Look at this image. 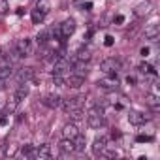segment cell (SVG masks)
Here are the masks:
<instances>
[{"mask_svg":"<svg viewBox=\"0 0 160 160\" xmlns=\"http://www.w3.org/2000/svg\"><path fill=\"white\" fill-rule=\"evenodd\" d=\"M158 34H160V27H158L156 23H151L149 27H145V38H147V40L156 42V40H158Z\"/></svg>","mask_w":160,"mask_h":160,"instance_id":"7c38bea8","label":"cell"},{"mask_svg":"<svg viewBox=\"0 0 160 160\" xmlns=\"http://www.w3.org/2000/svg\"><path fill=\"white\" fill-rule=\"evenodd\" d=\"M113 42H115V40H113V36H106L104 45H106V47H111V45H113Z\"/></svg>","mask_w":160,"mask_h":160,"instance_id":"836d02e7","label":"cell"},{"mask_svg":"<svg viewBox=\"0 0 160 160\" xmlns=\"http://www.w3.org/2000/svg\"><path fill=\"white\" fill-rule=\"evenodd\" d=\"M53 85H57V87H64V85H66V79H64L60 73H53Z\"/></svg>","mask_w":160,"mask_h":160,"instance_id":"484cf974","label":"cell"},{"mask_svg":"<svg viewBox=\"0 0 160 160\" xmlns=\"http://www.w3.org/2000/svg\"><path fill=\"white\" fill-rule=\"evenodd\" d=\"M100 70L104 73H115L117 70H121V60L119 58H106V60H102Z\"/></svg>","mask_w":160,"mask_h":160,"instance_id":"277c9868","label":"cell"},{"mask_svg":"<svg viewBox=\"0 0 160 160\" xmlns=\"http://www.w3.org/2000/svg\"><path fill=\"white\" fill-rule=\"evenodd\" d=\"M108 147V138L106 136H96V139H94V143H92V152L94 154H102V151Z\"/></svg>","mask_w":160,"mask_h":160,"instance_id":"30bf717a","label":"cell"},{"mask_svg":"<svg viewBox=\"0 0 160 160\" xmlns=\"http://www.w3.org/2000/svg\"><path fill=\"white\" fill-rule=\"evenodd\" d=\"M109 77H106V79H100L98 81V87L100 89H106V91H117L119 89V79H117V75L115 73H108Z\"/></svg>","mask_w":160,"mask_h":160,"instance_id":"3957f363","label":"cell"},{"mask_svg":"<svg viewBox=\"0 0 160 160\" xmlns=\"http://www.w3.org/2000/svg\"><path fill=\"white\" fill-rule=\"evenodd\" d=\"M58 30H60V36H62V38H70V36L75 32V21H73V19L62 21L60 27H58Z\"/></svg>","mask_w":160,"mask_h":160,"instance_id":"5b68a950","label":"cell"},{"mask_svg":"<svg viewBox=\"0 0 160 160\" xmlns=\"http://www.w3.org/2000/svg\"><path fill=\"white\" fill-rule=\"evenodd\" d=\"M66 70H70L68 60L62 58V57H57V58H55V64H53V73H60V75H62Z\"/></svg>","mask_w":160,"mask_h":160,"instance_id":"ba28073f","label":"cell"},{"mask_svg":"<svg viewBox=\"0 0 160 160\" xmlns=\"http://www.w3.org/2000/svg\"><path fill=\"white\" fill-rule=\"evenodd\" d=\"M102 152H104L108 158H115V156H117V151H106V149H104Z\"/></svg>","mask_w":160,"mask_h":160,"instance_id":"e575fe53","label":"cell"},{"mask_svg":"<svg viewBox=\"0 0 160 160\" xmlns=\"http://www.w3.org/2000/svg\"><path fill=\"white\" fill-rule=\"evenodd\" d=\"M28 92H30V87H28V83H19V87H17V91H15V96H13V100L19 104L21 100H25V98L28 96Z\"/></svg>","mask_w":160,"mask_h":160,"instance_id":"8fae6325","label":"cell"},{"mask_svg":"<svg viewBox=\"0 0 160 160\" xmlns=\"http://www.w3.org/2000/svg\"><path fill=\"white\" fill-rule=\"evenodd\" d=\"M115 23H117V25H122V23H124V17H122V15H117V17H115Z\"/></svg>","mask_w":160,"mask_h":160,"instance_id":"8d00e7d4","label":"cell"},{"mask_svg":"<svg viewBox=\"0 0 160 160\" xmlns=\"http://www.w3.org/2000/svg\"><path fill=\"white\" fill-rule=\"evenodd\" d=\"M36 40H38V43H40V45H45V43H47V32H40Z\"/></svg>","mask_w":160,"mask_h":160,"instance_id":"f546056e","label":"cell"},{"mask_svg":"<svg viewBox=\"0 0 160 160\" xmlns=\"http://www.w3.org/2000/svg\"><path fill=\"white\" fill-rule=\"evenodd\" d=\"M68 115H70V119H72V121H81V119H83V109H81V108L72 109Z\"/></svg>","mask_w":160,"mask_h":160,"instance_id":"d4e9b609","label":"cell"},{"mask_svg":"<svg viewBox=\"0 0 160 160\" xmlns=\"http://www.w3.org/2000/svg\"><path fill=\"white\" fill-rule=\"evenodd\" d=\"M15 152H17V147L13 143H10V145L4 147V156H15Z\"/></svg>","mask_w":160,"mask_h":160,"instance_id":"83f0119b","label":"cell"},{"mask_svg":"<svg viewBox=\"0 0 160 160\" xmlns=\"http://www.w3.org/2000/svg\"><path fill=\"white\" fill-rule=\"evenodd\" d=\"M43 17H45V13H42L38 8L32 10V23H34V25H40V23L43 21Z\"/></svg>","mask_w":160,"mask_h":160,"instance_id":"cb8c5ba5","label":"cell"},{"mask_svg":"<svg viewBox=\"0 0 160 160\" xmlns=\"http://www.w3.org/2000/svg\"><path fill=\"white\" fill-rule=\"evenodd\" d=\"M85 147H87V139H85V136L77 134V136L73 138V149H75V152H83Z\"/></svg>","mask_w":160,"mask_h":160,"instance_id":"e0dca14e","label":"cell"},{"mask_svg":"<svg viewBox=\"0 0 160 160\" xmlns=\"http://www.w3.org/2000/svg\"><path fill=\"white\" fill-rule=\"evenodd\" d=\"M136 141L145 143V141H152V138H151V136H138V138H136Z\"/></svg>","mask_w":160,"mask_h":160,"instance_id":"d6a6232c","label":"cell"},{"mask_svg":"<svg viewBox=\"0 0 160 160\" xmlns=\"http://www.w3.org/2000/svg\"><path fill=\"white\" fill-rule=\"evenodd\" d=\"M87 72H89V62H85V60H77L75 62L73 73H79V75H85L87 77Z\"/></svg>","mask_w":160,"mask_h":160,"instance_id":"d6986e66","label":"cell"},{"mask_svg":"<svg viewBox=\"0 0 160 160\" xmlns=\"http://www.w3.org/2000/svg\"><path fill=\"white\" fill-rule=\"evenodd\" d=\"M6 87V81H2V79H0V89H4Z\"/></svg>","mask_w":160,"mask_h":160,"instance_id":"60d3db41","label":"cell"},{"mask_svg":"<svg viewBox=\"0 0 160 160\" xmlns=\"http://www.w3.org/2000/svg\"><path fill=\"white\" fill-rule=\"evenodd\" d=\"M12 75H13V68L12 66H2L0 68V79H2V81H8Z\"/></svg>","mask_w":160,"mask_h":160,"instance_id":"603a6c76","label":"cell"},{"mask_svg":"<svg viewBox=\"0 0 160 160\" xmlns=\"http://www.w3.org/2000/svg\"><path fill=\"white\" fill-rule=\"evenodd\" d=\"M126 83H128V85H136V77L128 75V77H126Z\"/></svg>","mask_w":160,"mask_h":160,"instance_id":"d590c367","label":"cell"},{"mask_svg":"<svg viewBox=\"0 0 160 160\" xmlns=\"http://www.w3.org/2000/svg\"><path fill=\"white\" fill-rule=\"evenodd\" d=\"M66 85H68V87H72V89H79L81 85H85V75L72 73V75L66 79Z\"/></svg>","mask_w":160,"mask_h":160,"instance_id":"52a82bcc","label":"cell"},{"mask_svg":"<svg viewBox=\"0 0 160 160\" xmlns=\"http://www.w3.org/2000/svg\"><path fill=\"white\" fill-rule=\"evenodd\" d=\"M36 158L43 160V158H51V147L49 145H40L36 149Z\"/></svg>","mask_w":160,"mask_h":160,"instance_id":"ffe728a7","label":"cell"},{"mask_svg":"<svg viewBox=\"0 0 160 160\" xmlns=\"http://www.w3.org/2000/svg\"><path fill=\"white\" fill-rule=\"evenodd\" d=\"M139 72H141V73H151V72H152V68H151L147 62H143V64H139Z\"/></svg>","mask_w":160,"mask_h":160,"instance_id":"1f68e13d","label":"cell"},{"mask_svg":"<svg viewBox=\"0 0 160 160\" xmlns=\"http://www.w3.org/2000/svg\"><path fill=\"white\" fill-rule=\"evenodd\" d=\"M128 121H130L132 124L139 126V124H143V122L147 121V117H145L143 113H139V111H130V113H128Z\"/></svg>","mask_w":160,"mask_h":160,"instance_id":"9a60e30c","label":"cell"},{"mask_svg":"<svg viewBox=\"0 0 160 160\" xmlns=\"http://www.w3.org/2000/svg\"><path fill=\"white\" fill-rule=\"evenodd\" d=\"M8 10H10V4H8V0H0V15H4Z\"/></svg>","mask_w":160,"mask_h":160,"instance_id":"f1b7e54d","label":"cell"},{"mask_svg":"<svg viewBox=\"0 0 160 160\" xmlns=\"http://www.w3.org/2000/svg\"><path fill=\"white\" fill-rule=\"evenodd\" d=\"M32 77H34V68H21L19 73H17L19 83H28Z\"/></svg>","mask_w":160,"mask_h":160,"instance_id":"4fadbf2b","label":"cell"},{"mask_svg":"<svg viewBox=\"0 0 160 160\" xmlns=\"http://www.w3.org/2000/svg\"><path fill=\"white\" fill-rule=\"evenodd\" d=\"M77 60H85V62H89V60H91V53H89L87 49H79V51H77Z\"/></svg>","mask_w":160,"mask_h":160,"instance_id":"4316f807","label":"cell"},{"mask_svg":"<svg viewBox=\"0 0 160 160\" xmlns=\"http://www.w3.org/2000/svg\"><path fill=\"white\" fill-rule=\"evenodd\" d=\"M60 102H62V98H60V96H57V94H47V96H43V100H42V104H43L45 108H49V109L58 108V106H60Z\"/></svg>","mask_w":160,"mask_h":160,"instance_id":"9c48e42d","label":"cell"},{"mask_svg":"<svg viewBox=\"0 0 160 160\" xmlns=\"http://www.w3.org/2000/svg\"><path fill=\"white\" fill-rule=\"evenodd\" d=\"M81 100H83V96H79V98H68V100H62V102H60V106H62L64 113H70L72 109L81 108Z\"/></svg>","mask_w":160,"mask_h":160,"instance_id":"8992f818","label":"cell"},{"mask_svg":"<svg viewBox=\"0 0 160 160\" xmlns=\"http://www.w3.org/2000/svg\"><path fill=\"white\" fill-rule=\"evenodd\" d=\"M145 102H147V106H151V109H152V111H158V109H160V102H158L156 92L147 94V96H145Z\"/></svg>","mask_w":160,"mask_h":160,"instance_id":"ac0fdd59","label":"cell"},{"mask_svg":"<svg viewBox=\"0 0 160 160\" xmlns=\"http://www.w3.org/2000/svg\"><path fill=\"white\" fill-rule=\"evenodd\" d=\"M36 8H38V10H40L42 13H45V15H47V12H49V4H47V2H40V4H38Z\"/></svg>","mask_w":160,"mask_h":160,"instance_id":"4dcf8cb0","label":"cell"},{"mask_svg":"<svg viewBox=\"0 0 160 160\" xmlns=\"http://www.w3.org/2000/svg\"><path fill=\"white\" fill-rule=\"evenodd\" d=\"M111 138H113V139H115V138H121V132H117V130H113V132H111Z\"/></svg>","mask_w":160,"mask_h":160,"instance_id":"f35d334b","label":"cell"},{"mask_svg":"<svg viewBox=\"0 0 160 160\" xmlns=\"http://www.w3.org/2000/svg\"><path fill=\"white\" fill-rule=\"evenodd\" d=\"M0 124H2V126L8 124V117H0Z\"/></svg>","mask_w":160,"mask_h":160,"instance_id":"ab89813d","label":"cell"},{"mask_svg":"<svg viewBox=\"0 0 160 160\" xmlns=\"http://www.w3.org/2000/svg\"><path fill=\"white\" fill-rule=\"evenodd\" d=\"M77 134H79V128H77L73 122H70V124H66V126L62 128V138H66V139H73Z\"/></svg>","mask_w":160,"mask_h":160,"instance_id":"5bb4252c","label":"cell"},{"mask_svg":"<svg viewBox=\"0 0 160 160\" xmlns=\"http://www.w3.org/2000/svg\"><path fill=\"white\" fill-rule=\"evenodd\" d=\"M15 49L19 51L21 57H30V55L34 53V43H32V40L23 38V40H19V42L15 43Z\"/></svg>","mask_w":160,"mask_h":160,"instance_id":"7a4b0ae2","label":"cell"},{"mask_svg":"<svg viewBox=\"0 0 160 160\" xmlns=\"http://www.w3.org/2000/svg\"><path fill=\"white\" fill-rule=\"evenodd\" d=\"M141 55L147 57V55H149V47H141Z\"/></svg>","mask_w":160,"mask_h":160,"instance_id":"74e56055","label":"cell"},{"mask_svg":"<svg viewBox=\"0 0 160 160\" xmlns=\"http://www.w3.org/2000/svg\"><path fill=\"white\" fill-rule=\"evenodd\" d=\"M21 154H23V158H36V149H34V145H25V147L21 149Z\"/></svg>","mask_w":160,"mask_h":160,"instance_id":"7402d4cb","label":"cell"},{"mask_svg":"<svg viewBox=\"0 0 160 160\" xmlns=\"http://www.w3.org/2000/svg\"><path fill=\"white\" fill-rule=\"evenodd\" d=\"M149 13H151V4H149V2L136 6V15H138V17H143V15H149Z\"/></svg>","mask_w":160,"mask_h":160,"instance_id":"44dd1931","label":"cell"},{"mask_svg":"<svg viewBox=\"0 0 160 160\" xmlns=\"http://www.w3.org/2000/svg\"><path fill=\"white\" fill-rule=\"evenodd\" d=\"M58 149H60L62 154H72V152H75V149H73V139H66V138H64V139L60 141Z\"/></svg>","mask_w":160,"mask_h":160,"instance_id":"2e32d148","label":"cell"},{"mask_svg":"<svg viewBox=\"0 0 160 160\" xmlns=\"http://www.w3.org/2000/svg\"><path fill=\"white\" fill-rule=\"evenodd\" d=\"M87 122H89V126L91 128H102L104 126V122H106V117H104V109L100 108V106H96V108H92L91 109V113H89V117H87Z\"/></svg>","mask_w":160,"mask_h":160,"instance_id":"6da1fadb","label":"cell"}]
</instances>
